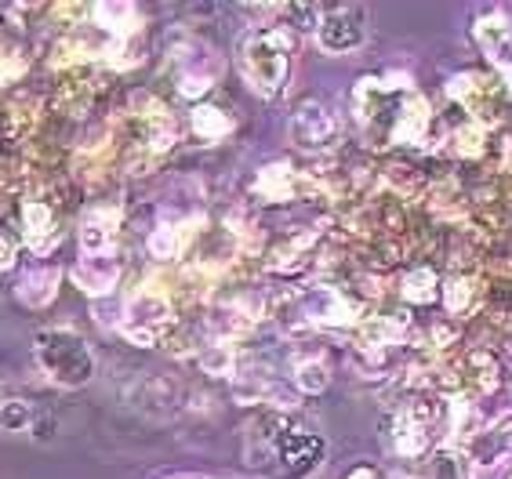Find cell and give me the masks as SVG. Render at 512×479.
Here are the masks:
<instances>
[{
  "label": "cell",
  "mask_w": 512,
  "mask_h": 479,
  "mask_svg": "<svg viewBox=\"0 0 512 479\" xmlns=\"http://www.w3.org/2000/svg\"><path fill=\"white\" fill-rule=\"evenodd\" d=\"M353 117L364 138L375 149L414 146L422 149L433 142L436 113L429 98L414 88L407 77H364L353 88Z\"/></svg>",
  "instance_id": "obj_1"
},
{
  "label": "cell",
  "mask_w": 512,
  "mask_h": 479,
  "mask_svg": "<svg viewBox=\"0 0 512 479\" xmlns=\"http://www.w3.org/2000/svg\"><path fill=\"white\" fill-rule=\"evenodd\" d=\"M324 458V440L316 432L298 429L287 414H266L251 425L247 440V461L262 472H276L284 479H302Z\"/></svg>",
  "instance_id": "obj_2"
},
{
  "label": "cell",
  "mask_w": 512,
  "mask_h": 479,
  "mask_svg": "<svg viewBox=\"0 0 512 479\" xmlns=\"http://www.w3.org/2000/svg\"><path fill=\"white\" fill-rule=\"evenodd\" d=\"M291 48H295V37L284 26L247 33L240 40V77L247 80V88L262 98L280 95L291 77Z\"/></svg>",
  "instance_id": "obj_3"
},
{
  "label": "cell",
  "mask_w": 512,
  "mask_h": 479,
  "mask_svg": "<svg viewBox=\"0 0 512 479\" xmlns=\"http://www.w3.org/2000/svg\"><path fill=\"white\" fill-rule=\"evenodd\" d=\"M33 360H37L40 374H48V382L62 385V389H80L95 374V356H91L88 342L73 327H44V331H37Z\"/></svg>",
  "instance_id": "obj_4"
},
{
  "label": "cell",
  "mask_w": 512,
  "mask_h": 479,
  "mask_svg": "<svg viewBox=\"0 0 512 479\" xmlns=\"http://www.w3.org/2000/svg\"><path fill=\"white\" fill-rule=\"evenodd\" d=\"M117 327L135 345H160L175 327V294H171V287H160V280L142 284L128 298Z\"/></svg>",
  "instance_id": "obj_5"
},
{
  "label": "cell",
  "mask_w": 512,
  "mask_h": 479,
  "mask_svg": "<svg viewBox=\"0 0 512 479\" xmlns=\"http://www.w3.org/2000/svg\"><path fill=\"white\" fill-rule=\"evenodd\" d=\"M447 98L469 117V124L483 131L502 124L505 102H509L502 80H494L491 73H458V77L447 80Z\"/></svg>",
  "instance_id": "obj_6"
},
{
  "label": "cell",
  "mask_w": 512,
  "mask_h": 479,
  "mask_svg": "<svg viewBox=\"0 0 512 479\" xmlns=\"http://www.w3.org/2000/svg\"><path fill=\"white\" fill-rule=\"evenodd\" d=\"M433 429H436V407L422 396H411V400H400L389 421V450L396 458L404 461H418L422 454H429L433 447Z\"/></svg>",
  "instance_id": "obj_7"
},
{
  "label": "cell",
  "mask_w": 512,
  "mask_h": 479,
  "mask_svg": "<svg viewBox=\"0 0 512 479\" xmlns=\"http://www.w3.org/2000/svg\"><path fill=\"white\" fill-rule=\"evenodd\" d=\"M316 44L327 55H349L364 48L367 40V8L360 4H338V8H320L316 19Z\"/></svg>",
  "instance_id": "obj_8"
},
{
  "label": "cell",
  "mask_w": 512,
  "mask_h": 479,
  "mask_svg": "<svg viewBox=\"0 0 512 479\" xmlns=\"http://www.w3.org/2000/svg\"><path fill=\"white\" fill-rule=\"evenodd\" d=\"M338 135H342L338 117L316 98L302 102L295 109V117H291V142L298 149H306V153H324V149L338 146Z\"/></svg>",
  "instance_id": "obj_9"
},
{
  "label": "cell",
  "mask_w": 512,
  "mask_h": 479,
  "mask_svg": "<svg viewBox=\"0 0 512 479\" xmlns=\"http://www.w3.org/2000/svg\"><path fill=\"white\" fill-rule=\"evenodd\" d=\"M454 378H458V392L473 396V400H487L502 389V367L494 360V352L487 349L465 352L462 363L454 367Z\"/></svg>",
  "instance_id": "obj_10"
},
{
  "label": "cell",
  "mask_w": 512,
  "mask_h": 479,
  "mask_svg": "<svg viewBox=\"0 0 512 479\" xmlns=\"http://www.w3.org/2000/svg\"><path fill=\"white\" fill-rule=\"evenodd\" d=\"M120 236V207L95 204L80 218V255H109L117 251Z\"/></svg>",
  "instance_id": "obj_11"
},
{
  "label": "cell",
  "mask_w": 512,
  "mask_h": 479,
  "mask_svg": "<svg viewBox=\"0 0 512 479\" xmlns=\"http://www.w3.org/2000/svg\"><path fill=\"white\" fill-rule=\"evenodd\" d=\"M120 273H124V258L117 251H109V255H80V262L73 265L69 276L91 298H109L113 287L120 284Z\"/></svg>",
  "instance_id": "obj_12"
},
{
  "label": "cell",
  "mask_w": 512,
  "mask_h": 479,
  "mask_svg": "<svg viewBox=\"0 0 512 479\" xmlns=\"http://www.w3.org/2000/svg\"><path fill=\"white\" fill-rule=\"evenodd\" d=\"M22 240L37 251V255H48L51 247L62 240L59 218H55V207L40 196H26L22 200Z\"/></svg>",
  "instance_id": "obj_13"
},
{
  "label": "cell",
  "mask_w": 512,
  "mask_h": 479,
  "mask_svg": "<svg viewBox=\"0 0 512 479\" xmlns=\"http://www.w3.org/2000/svg\"><path fill=\"white\" fill-rule=\"evenodd\" d=\"M473 33H476L480 51L491 59V66H498L502 73L512 69V19L505 11H487V15H480Z\"/></svg>",
  "instance_id": "obj_14"
},
{
  "label": "cell",
  "mask_w": 512,
  "mask_h": 479,
  "mask_svg": "<svg viewBox=\"0 0 512 479\" xmlns=\"http://www.w3.org/2000/svg\"><path fill=\"white\" fill-rule=\"evenodd\" d=\"M204 218H164V222L149 233V255L157 258V262H175L189 251L193 244V236L200 233L197 225Z\"/></svg>",
  "instance_id": "obj_15"
},
{
  "label": "cell",
  "mask_w": 512,
  "mask_h": 479,
  "mask_svg": "<svg viewBox=\"0 0 512 479\" xmlns=\"http://www.w3.org/2000/svg\"><path fill=\"white\" fill-rule=\"evenodd\" d=\"M178 62V95L182 98H200L211 91V84L222 73V62L211 55L207 48H200V55H175Z\"/></svg>",
  "instance_id": "obj_16"
},
{
  "label": "cell",
  "mask_w": 512,
  "mask_h": 479,
  "mask_svg": "<svg viewBox=\"0 0 512 479\" xmlns=\"http://www.w3.org/2000/svg\"><path fill=\"white\" fill-rule=\"evenodd\" d=\"M91 22H95V30H102L109 40L142 37V15H138L135 4H120V0L91 4Z\"/></svg>",
  "instance_id": "obj_17"
},
{
  "label": "cell",
  "mask_w": 512,
  "mask_h": 479,
  "mask_svg": "<svg viewBox=\"0 0 512 479\" xmlns=\"http://www.w3.org/2000/svg\"><path fill=\"white\" fill-rule=\"evenodd\" d=\"M62 287V273L55 269V265H40V269H33V273H26L19 280V302L30 305V309H44V305L55 302V294H59Z\"/></svg>",
  "instance_id": "obj_18"
},
{
  "label": "cell",
  "mask_w": 512,
  "mask_h": 479,
  "mask_svg": "<svg viewBox=\"0 0 512 479\" xmlns=\"http://www.w3.org/2000/svg\"><path fill=\"white\" fill-rule=\"evenodd\" d=\"M91 98H95V84H91L88 69H73V73H62L59 106L66 109L69 117H84V113L91 109Z\"/></svg>",
  "instance_id": "obj_19"
},
{
  "label": "cell",
  "mask_w": 512,
  "mask_h": 479,
  "mask_svg": "<svg viewBox=\"0 0 512 479\" xmlns=\"http://www.w3.org/2000/svg\"><path fill=\"white\" fill-rule=\"evenodd\" d=\"M313 247H316V233H298V236H291V240H284V244H276L273 251H269L266 265L276 269V273H295V269H302V265L309 262Z\"/></svg>",
  "instance_id": "obj_20"
},
{
  "label": "cell",
  "mask_w": 512,
  "mask_h": 479,
  "mask_svg": "<svg viewBox=\"0 0 512 479\" xmlns=\"http://www.w3.org/2000/svg\"><path fill=\"white\" fill-rule=\"evenodd\" d=\"M483 294V280L476 273H454L444 284V305L451 316H465Z\"/></svg>",
  "instance_id": "obj_21"
},
{
  "label": "cell",
  "mask_w": 512,
  "mask_h": 479,
  "mask_svg": "<svg viewBox=\"0 0 512 479\" xmlns=\"http://www.w3.org/2000/svg\"><path fill=\"white\" fill-rule=\"evenodd\" d=\"M189 131H193L200 142H222V138L233 131V117L218 106H197L189 113Z\"/></svg>",
  "instance_id": "obj_22"
},
{
  "label": "cell",
  "mask_w": 512,
  "mask_h": 479,
  "mask_svg": "<svg viewBox=\"0 0 512 479\" xmlns=\"http://www.w3.org/2000/svg\"><path fill=\"white\" fill-rule=\"evenodd\" d=\"M436 294H440V280L429 265H418L411 273L404 276V284H400V298L407 305H429L436 302Z\"/></svg>",
  "instance_id": "obj_23"
},
{
  "label": "cell",
  "mask_w": 512,
  "mask_h": 479,
  "mask_svg": "<svg viewBox=\"0 0 512 479\" xmlns=\"http://www.w3.org/2000/svg\"><path fill=\"white\" fill-rule=\"evenodd\" d=\"M37 109L40 102L37 98H15L4 106V131L8 138H26L33 128H37Z\"/></svg>",
  "instance_id": "obj_24"
},
{
  "label": "cell",
  "mask_w": 512,
  "mask_h": 479,
  "mask_svg": "<svg viewBox=\"0 0 512 479\" xmlns=\"http://www.w3.org/2000/svg\"><path fill=\"white\" fill-rule=\"evenodd\" d=\"M447 149H451L454 157L462 160H480L487 153V131L476 128V124H462V128H454L451 138H447Z\"/></svg>",
  "instance_id": "obj_25"
},
{
  "label": "cell",
  "mask_w": 512,
  "mask_h": 479,
  "mask_svg": "<svg viewBox=\"0 0 512 479\" xmlns=\"http://www.w3.org/2000/svg\"><path fill=\"white\" fill-rule=\"evenodd\" d=\"M295 385L306 396H316V392H324L331 385V371H327V363L320 356H306V360L295 363Z\"/></svg>",
  "instance_id": "obj_26"
},
{
  "label": "cell",
  "mask_w": 512,
  "mask_h": 479,
  "mask_svg": "<svg viewBox=\"0 0 512 479\" xmlns=\"http://www.w3.org/2000/svg\"><path fill=\"white\" fill-rule=\"evenodd\" d=\"M37 411H33L30 400H4L0 403V429L4 432H26L33 429Z\"/></svg>",
  "instance_id": "obj_27"
},
{
  "label": "cell",
  "mask_w": 512,
  "mask_h": 479,
  "mask_svg": "<svg viewBox=\"0 0 512 479\" xmlns=\"http://www.w3.org/2000/svg\"><path fill=\"white\" fill-rule=\"evenodd\" d=\"M22 77H26V59H22V51L0 33V84H15V80H22Z\"/></svg>",
  "instance_id": "obj_28"
},
{
  "label": "cell",
  "mask_w": 512,
  "mask_h": 479,
  "mask_svg": "<svg viewBox=\"0 0 512 479\" xmlns=\"http://www.w3.org/2000/svg\"><path fill=\"white\" fill-rule=\"evenodd\" d=\"M51 15L62 22H73V26H80L84 19H91V4H55L51 8Z\"/></svg>",
  "instance_id": "obj_29"
},
{
  "label": "cell",
  "mask_w": 512,
  "mask_h": 479,
  "mask_svg": "<svg viewBox=\"0 0 512 479\" xmlns=\"http://www.w3.org/2000/svg\"><path fill=\"white\" fill-rule=\"evenodd\" d=\"M15 262H19V244H15L11 236L0 233V273H11Z\"/></svg>",
  "instance_id": "obj_30"
},
{
  "label": "cell",
  "mask_w": 512,
  "mask_h": 479,
  "mask_svg": "<svg viewBox=\"0 0 512 479\" xmlns=\"http://www.w3.org/2000/svg\"><path fill=\"white\" fill-rule=\"evenodd\" d=\"M487 440L494 443V454H502V450H512V418L502 421L498 429H487Z\"/></svg>",
  "instance_id": "obj_31"
},
{
  "label": "cell",
  "mask_w": 512,
  "mask_h": 479,
  "mask_svg": "<svg viewBox=\"0 0 512 479\" xmlns=\"http://www.w3.org/2000/svg\"><path fill=\"white\" fill-rule=\"evenodd\" d=\"M502 167H505V171H509V175H512V135L502 142Z\"/></svg>",
  "instance_id": "obj_32"
},
{
  "label": "cell",
  "mask_w": 512,
  "mask_h": 479,
  "mask_svg": "<svg viewBox=\"0 0 512 479\" xmlns=\"http://www.w3.org/2000/svg\"><path fill=\"white\" fill-rule=\"evenodd\" d=\"M345 479H382V476H378L375 469H367V465H360V469H353Z\"/></svg>",
  "instance_id": "obj_33"
},
{
  "label": "cell",
  "mask_w": 512,
  "mask_h": 479,
  "mask_svg": "<svg viewBox=\"0 0 512 479\" xmlns=\"http://www.w3.org/2000/svg\"><path fill=\"white\" fill-rule=\"evenodd\" d=\"M502 88H505V98L512 102V69H505L502 73Z\"/></svg>",
  "instance_id": "obj_34"
},
{
  "label": "cell",
  "mask_w": 512,
  "mask_h": 479,
  "mask_svg": "<svg viewBox=\"0 0 512 479\" xmlns=\"http://www.w3.org/2000/svg\"><path fill=\"white\" fill-rule=\"evenodd\" d=\"M400 479H422V476H400Z\"/></svg>",
  "instance_id": "obj_35"
},
{
  "label": "cell",
  "mask_w": 512,
  "mask_h": 479,
  "mask_svg": "<svg viewBox=\"0 0 512 479\" xmlns=\"http://www.w3.org/2000/svg\"><path fill=\"white\" fill-rule=\"evenodd\" d=\"M509 479H512V476H509Z\"/></svg>",
  "instance_id": "obj_36"
}]
</instances>
